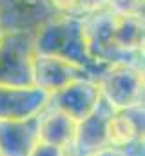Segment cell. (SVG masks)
Here are the masks:
<instances>
[{"label":"cell","mask_w":145,"mask_h":156,"mask_svg":"<svg viewBox=\"0 0 145 156\" xmlns=\"http://www.w3.org/2000/svg\"><path fill=\"white\" fill-rule=\"evenodd\" d=\"M33 40L36 53L53 55L78 66H83L82 60H89L83 44V16L58 15L47 20Z\"/></svg>","instance_id":"6da1fadb"},{"label":"cell","mask_w":145,"mask_h":156,"mask_svg":"<svg viewBox=\"0 0 145 156\" xmlns=\"http://www.w3.org/2000/svg\"><path fill=\"white\" fill-rule=\"evenodd\" d=\"M35 40L24 29L7 31L0 40V85L35 87L33 85Z\"/></svg>","instance_id":"7a4b0ae2"},{"label":"cell","mask_w":145,"mask_h":156,"mask_svg":"<svg viewBox=\"0 0 145 156\" xmlns=\"http://www.w3.org/2000/svg\"><path fill=\"white\" fill-rule=\"evenodd\" d=\"M100 94L116 111L138 107L143 100V71L127 62H114L102 76Z\"/></svg>","instance_id":"3957f363"},{"label":"cell","mask_w":145,"mask_h":156,"mask_svg":"<svg viewBox=\"0 0 145 156\" xmlns=\"http://www.w3.org/2000/svg\"><path fill=\"white\" fill-rule=\"evenodd\" d=\"M31 69H33V85L51 96L74 82L76 78H80L83 66L35 51Z\"/></svg>","instance_id":"277c9868"},{"label":"cell","mask_w":145,"mask_h":156,"mask_svg":"<svg viewBox=\"0 0 145 156\" xmlns=\"http://www.w3.org/2000/svg\"><path fill=\"white\" fill-rule=\"evenodd\" d=\"M55 96L58 100L56 109L64 111L67 116H71L78 123L93 116L102 100L98 83L83 78H76L69 85L55 93Z\"/></svg>","instance_id":"5b68a950"},{"label":"cell","mask_w":145,"mask_h":156,"mask_svg":"<svg viewBox=\"0 0 145 156\" xmlns=\"http://www.w3.org/2000/svg\"><path fill=\"white\" fill-rule=\"evenodd\" d=\"M51 96L36 87H11L0 85V120H24V115H35Z\"/></svg>","instance_id":"8992f818"},{"label":"cell","mask_w":145,"mask_h":156,"mask_svg":"<svg viewBox=\"0 0 145 156\" xmlns=\"http://www.w3.org/2000/svg\"><path fill=\"white\" fill-rule=\"evenodd\" d=\"M78 122H74L71 116H67L60 109H49L47 113L38 116V127H36V140L56 145L60 149H65L76 140L78 133Z\"/></svg>","instance_id":"52a82bcc"},{"label":"cell","mask_w":145,"mask_h":156,"mask_svg":"<svg viewBox=\"0 0 145 156\" xmlns=\"http://www.w3.org/2000/svg\"><path fill=\"white\" fill-rule=\"evenodd\" d=\"M111 38L116 53H134L143 47L142 13L111 11Z\"/></svg>","instance_id":"ba28073f"},{"label":"cell","mask_w":145,"mask_h":156,"mask_svg":"<svg viewBox=\"0 0 145 156\" xmlns=\"http://www.w3.org/2000/svg\"><path fill=\"white\" fill-rule=\"evenodd\" d=\"M104 136L105 144L112 149H122L131 145L138 138V125L134 120L123 113L112 115L104 122Z\"/></svg>","instance_id":"9c48e42d"},{"label":"cell","mask_w":145,"mask_h":156,"mask_svg":"<svg viewBox=\"0 0 145 156\" xmlns=\"http://www.w3.org/2000/svg\"><path fill=\"white\" fill-rule=\"evenodd\" d=\"M60 15H71V16H87L93 13H98L102 9H107L105 0H47Z\"/></svg>","instance_id":"30bf717a"},{"label":"cell","mask_w":145,"mask_h":156,"mask_svg":"<svg viewBox=\"0 0 145 156\" xmlns=\"http://www.w3.org/2000/svg\"><path fill=\"white\" fill-rule=\"evenodd\" d=\"M11 9L18 15V18H33L42 9L44 0H7Z\"/></svg>","instance_id":"8fae6325"},{"label":"cell","mask_w":145,"mask_h":156,"mask_svg":"<svg viewBox=\"0 0 145 156\" xmlns=\"http://www.w3.org/2000/svg\"><path fill=\"white\" fill-rule=\"evenodd\" d=\"M109 11L114 13H142L143 0H105Z\"/></svg>","instance_id":"7c38bea8"},{"label":"cell","mask_w":145,"mask_h":156,"mask_svg":"<svg viewBox=\"0 0 145 156\" xmlns=\"http://www.w3.org/2000/svg\"><path fill=\"white\" fill-rule=\"evenodd\" d=\"M2 35H4V31H2V27H0V40H2Z\"/></svg>","instance_id":"4fadbf2b"}]
</instances>
